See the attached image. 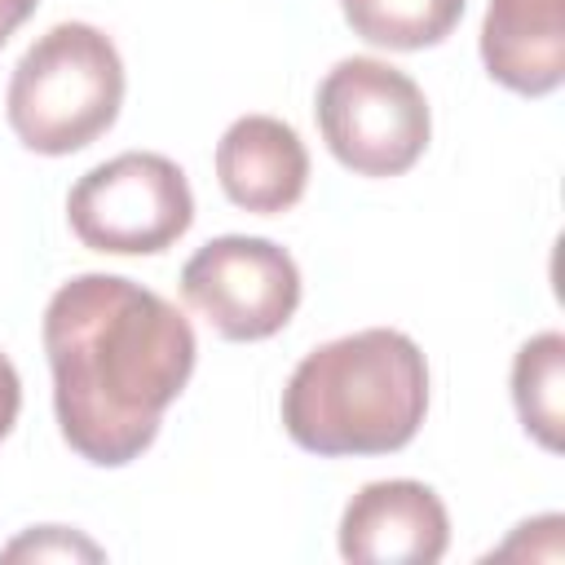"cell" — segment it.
<instances>
[{
  "instance_id": "obj_1",
  "label": "cell",
  "mask_w": 565,
  "mask_h": 565,
  "mask_svg": "<svg viewBox=\"0 0 565 565\" xmlns=\"http://www.w3.org/2000/svg\"><path fill=\"white\" fill-rule=\"evenodd\" d=\"M53 415L66 446L124 468L154 446L163 411L194 375L190 318L159 291L119 274H75L44 309Z\"/></svg>"
},
{
  "instance_id": "obj_2",
  "label": "cell",
  "mask_w": 565,
  "mask_h": 565,
  "mask_svg": "<svg viewBox=\"0 0 565 565\" xmlns=\"http://www.w3.org/2000/svg\"><path fill=\"white\" fill-rule=\"evenodd\" d=\"M428 415V362L406 331L366 327L305 353L282 388L287 437L322 459L393 455Z\"/></svg>"
},
{
  "instance_id": "obj_3",
  "label": "cell",
  "mask_w": 565,
  "mask_h": 565,
  "mask_svg": "<svg viewBox=\"0 0 565 565\" xmlns=\"http://www.w3.org/2000/svg\"><path fill=\"white\" fill-rule=\"evenodd\" d=\"M124 106V62L93 22L49 26L13 66L4 115L13 137L35 154H75L93 146Z\"/></svg>"
},
{
  "instance_id": "obj_4",
  "label": "cell",
  "mask_w": 565,
  "mask_h": 565,
  "mask_svg": "<svg viewBox=\"0 0 565 565\" xmlns=\"http://www.w3.org/2000/svg\"><path fill=\"white\" fill-rule=\"evenodd\" d=\"M313 115L327 150L358 177L411 172L433 132L424 88L380 57H340L318 84Z\"/></svg>"
},
{
  "instance_id": "obj_5",
  "label": "cell",
  "mask_w": 565,
  "mask_h": 565,
  "mask_svg": "<svg viewBox=\"0 0 565 565\" xmlns=\"http://www.w3.org/2000/svg\"><path fill=\"white\" fill-rule=\"evenodd\" d=\"M66 221L75 238L110 256L168 252L194 221V194L185 172L154 150H124L88 168L66 194Z\"/></svg>"
},
{
  "instance_id": "obj_6",
  "label": "cell",
  "mask_w": 565,
  "mask_h": 565,
  "mask_svg": "<svg viewBox=\"0 0 565 565\" xmlns=\"http://www.w3.org/2000/svg\"><path fill=\"white\" fill-rule=\"evenodd\" d=\"M181 296L221 340L278 335L300 309V269L287 247L256 234H221L181 265Z\"/></svg>"
},
{
  "instance_id": "obj_7",
  "label": "cell",
  "mask_w": 565,
  "mask_h": 565,
  "mask_svg": "<svg viewBox=\"0 0 565 565\" xmlns=\"http://www.w3.org/2000/svg\"><path fill=\"white\" fill-rule=\"evenodd\" d=\"M446 547V503L433 486L411 477L362 486L340 516V556L353 565H433Z\"/></svg>"
},
{
  "instance_id": "obj_8",
  "label": "cell",
  "mask_w": 565,
  "mask_h": 565,
  "mask_svg": "<svg viewBox=\"0 0 565 565\" xmlns=\"http://www.w3.org/2000/svg\"><path fill=\"white\" fill-rule=\"evenodd\" d=\"M216 181L225 199L256 216H278L305 199L309 150L274 115H243L216 141Z\"/></svg>"
},
{
  "instance_id": "obj_9",
  "label": "cell",
  "mask_w": 565,
  "mask_h": 565,
  "mask_svg": "<svg viewBox=\"0 0 565 565\" xmlns=\"http://www.w3.org/2000/svg\"><path fill=\"white\" fill-rule=\"evenodd\" d=\"M481 62L508 93H556L565 79V0H490L481 18Z\"/></svg>"
},
{
  "instance_id": "obj_10",
  "label": "cell",
  "mask_w": 565,
  "mask_h": 565,
  "mask_svg": "<svg viewBox=\"0 0 565 565\" xmlns=\"http://www.w3.org/2000/svg\"><path fill=\"white\" fill-rule=\"evenodd\" d=\"M512 402L525 433L543 450H561V424H565V335L561 331H543L516 349Z\"/></svg>"
},
{
  "instance_id": "obj_11",
  "label": "cell",
  "mask_w": 565,
  "mask_h": 565,
  "mask_svg": "<svg viewBox=\"0 0 565 565\" xmlns=\"http://www.w3.org/2000/svg\"><path fill=\"white\" fill-rule=\"evenodd\" d=\"M463 4L468 0H340L353 35L397 53L441 44L459 26Z\"/></svg>"
},
{
  "instance_id": "obj_12",
  "label": "cell",
  "mask_w": 565,
  "mask_h": 565,
  "mask_svg": "<svg viewBox=\"0 0 565 565\" xmlns=\"http://www.w3.org/2000/svg\"><path fill=\"white\" fill-rule=\"evenodd\" d=\"M71 561V556H84V561H102V547L88 543L84 534L66 530V525H35L31 534L13 539L4 547V561Z\"/></svg>"
},
{
  "instance_id": "obj_13",
  "label": "cell",
  "mask_w": 565,
  "mask_h": 565,
  "mask_svg": "<svg viewBox=\"0 0 565 565\" xmlns=\"http://www.w3.org/2000/svg\"><path fill=\"white\" fill-rule=\"evenodd\" d=\"M18 411H22V380H18V366L0 353V441L13 433Z\"/></svg>"
},
{
  "instance_id": "obj_14",
  "label": "cell",
  "mask_w": 565,
  "mask_h": 565,
  "mask_svg": "<svg viewBox=\"0 0 565 565\" xmlns=\"http://www.w3.org/2000/svg\"><path fill=\"white\" fill-rule=\"evenodd\" d=\"M35 4H40V0H0V49H4V40L35 13Z\"/></svg>"
}]
</instances>
